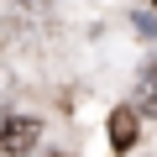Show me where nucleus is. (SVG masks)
Returning <instances> with one entry per match:
<instances>
[{
	"label": "nucleus",
	"mask_w": 157,
	"mask_h": 157,
	"mask_svg": "<svg viewBox=\"0 0 157 157\" xmlns=\"http://www.w3.org/2000/svg\"><path fill=\"white\" fill-rule=\"evenodd\" d=\"M131 141H136V110H115L110 115V147L131 152Z\"/></svg>",
	"instance_id": "3"
},
{
	"label": "nucleus",
	"mask_w": 157,
	"mask_h": 157,
	"mask_svg": "<svg viewBox=\"0 0 157 157\" xmlns=\"http://www.w3.org/2000/svg\"><path fill=\"white\" fill-rule=\"evenodd\" d=\"M37 141H42V126L32 115H6L0 121V157H32Z\"/></svg>",
	"instance_id": "1"
},
{
	"label": "nucleus",
	"mask_w": 157,
	"mask_h": 157,
	"mask_svg": "<svg viewBox=\"0 0 157 157\" xmlns=\"http://www.w3.org/2000/svg\"><path fill=\"white\" fill-rule=\"evenodd\" d=\"M136 115H152L157 121V58L141 68V78H136Z\"/></svg>",
	"instance_id": "2"
}]
</instances>
